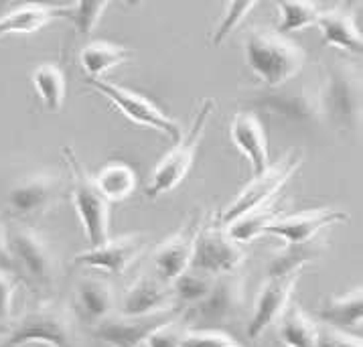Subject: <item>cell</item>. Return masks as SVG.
<instances>
[{
	"label": "cell",
	"instance_id": "14",
	"mask_svg": "<svg viewBox=\"0 0 363 347\" xmlns=\"http://www.w3.org/2000/svg\"><path fill=\"white\" fill-rule=\"evenodd\" d=\"M63 193V177L51 171L35 173L18 181L15 187L9 191L6 202L11 211L16 217L43 216Z\"/></svg>",
	"mask_w": 363,
	"mask_h": 347
},
{
	"label": "cell",
	"instance_id": "4",
	"mask_svg": "<svg viewBox=\"0 0 363 347\" xmlns=\"http://www.w3.org/2000/svg\"><path fill=\"white\" fill-rule=\"evenodd\" d=\"M323 118H331L341 131H357L362 124V73L349 61L331 63L320 86Z\"/></svg>",
	"mask_w": 363,
	"mask_h": 347
},
{
	"label": "cell",
	"instance_id": "17",
	"mask_svg": "<svg viewBox=\"0 0 363 347\" xmlns=\"http://www.w3.org/2000/svg\"><path fill=\"white\" fill-rule=\"evenodd\" d=\"M349 216L345 211L319 207V209H306L301 214L277 217L270 226H266L264 233L277 236L284 244H305L319 236L325 228H331L335 224L347 221Z\"/></svg>",
	"mask_w": 363,
	"mask_h": 347
},
{
	"label": "cell",
	"instance_id": "27",
	"mask_svg": "<svg viewBox=\"0 0 363 347\" xmlns=\"http://www.w3.org/2000/svg\"><path fill=\"white\" fill-rule=\"evenodd\" d=\"M94 183L98 191L106 197V202H124L128 199L134 189H136V173L130 165L122 163V160H112L108 165H104L102 171L94 177Z\"/></svg>",
	"mask_w": 363,
	"mask_h": 347
},
{
	"label": "cell",
	"instance_id": "8",
	"mask_svg": "<svg viewBox=\"0 0 363 347\" xmlns=\"http://www.w3.org/2000/svg\"><path fill=\"white\" fill-rule=\"evenodd\" d=\"M244 260H246L244 244L235 242L230 236L228 228L219 219V214L201 221L195 236V244H193L189 262L191 268L218 276L223 272L240 270Z\"/></svg>",
	"mask_w": 363,
	"mask_h": 347
},
{
	"label": "cell",
	"instance_id": "2",
	"mask_svg": "<svg viewBox=\"0 0 363 347\" xmlns=\"http://www.w3.org/2000/svg\"><path fill=\"white\" fill-rule=\"evenodd\" d=\"M0 347H23L43 343L51 347H73V315L59 301H43L27 309L6 327Z\"/></svg>",
	"mask_w": 363,
	"mask_h": 347
},
{
	"label": "cell",
	"instance_id": "41",
	"mask_svg": "<svg viewBox=\"0 0 363 347\" xmlns=\"http://www.w3.org/2000/svg\"><path fill=\"white\" fill-rule=\"evenodd\" d=\"M2 2H4V0H0V4H2Z\"/></svg>",
	"mask_w": 363,
	"mask_h": 347
},
{
	"label": "cell",
	"instance_id": "32",
	"mask_svg": "<svg viewBox=\"0 0 363 347\" xmlns=\"http://www.w3.org/2000/svg\"><path fill=\"white\" fill-rule=\"evenodd\" d=\"M258 2L260 0H228L225 2V9H223V15L219 18L216 33H213V39H211L213 45L218 47V45L223 43L233 31L246 21Z\"/></svg>",
	"mask_w": 363,
	"mask_h": 347
},
{
	"label": "cell",
	"instance_id": "30",
	"mask_svg": "<svg viewBox=\"0 0 363 347\" xmlns=\"http://www.w3.org/2000/svg\"><path fill=\"white\" fill-rule=\"evenodd\" d=\"M272 2L280 11L277 31L282 35L313 27L323 11L317 0H272Z\"/></svg>",
	"mask_w": 363,
	"mask_h": 347
},
{
	"label": "cell",
	"instance_id": "16",
	"mask_svg": "<svg viewBox=\"0 0 363 347\" xmlns=\"http://www.w3.org/2000/svg\"><path fill=\"white\" fill-rule=\"evenodd\" d=\"M201 221H203V217L199 214H191V217L183 224L181 230L174 231L171 238L162 240L159 246L155 248L152 272L159 276L160 280L171 285L183 270L189 268L195 236H197Z\"/></svg>",
	"mask_w": 363,
	"mask_h": 347
},
{
	"label": "cell",
	"instance_id": "35",
	"mask_svg": "<svg viewBox=\"0 0 363 347\" xmlns=\"http://www.w3.org/2000/svg\"><path fill=\"white\" fill-rule=\"evenodd\" d=\"M183 347H246L230 333L219 329H195L189 327L183 339Z\"/></svg>",
	"mask_w": 363,
	"mask_h": 347
},
{
	"label": "cell",
	"instance_id": "24",
	"mask_svg": "<svg viewBox=\"0 0 363 347\" xmlns=\"http://www.w3.org/2000/svg\"><path fill=\"white\" fill-rule=\"evenodd\" d=\"M362 287L349 290L345 294L327 299L325 303L320 304L319 311H317V317H319L323 325L337 327V329H343V331H349L351 327H359L362 325Z\"/></svg>",
	"mask_w": 363,
	"mask_h": 347
},
{
	"label": "cell",
	"instance_id": "10",
	"mask_svg": "<svg viewBox=\"0 0 363 347\" xmlns=\"http://www.w3.org/2000/svg\"><path fill=\"white\" fill-rule=\"evenodd\" d=\"M86 84L89 87H94L96 92H100L106 100L110 101L114 108H118L134 124L160 132V134L173 138L174 143L183 136V126L174 118L164 114L155 101L148 100L143 94H136L132 89L116 86L112 82H106L104 77L102 79L87 77Z\"/></svg>",
	"mask_w": 363,
	"mask_h": 347
},
{
	"label": "cell",
	"instance_id": "12",
	"mask_svg": "<svg viewBox=\"0 0 363 347\" xmlns=\"http://www.w3.org/2000/svg\"><path fill=\"white\" fill-rule=\"evenodd\" d=\"M183 313V307H173L167 311L150 313V315H110L94 327L89 333L110 347H143L146 337L160 325L169 323L171 319L179 317Z\"/></svg>",
	"mask_w": 363,
	"mask_h": 347
},
{
	"label": "cell",
	"instance_id": "6",
	"mask_svg": "<svg viewBox=\"0 0 363 347\" xmlns=\"http://www.w3.org/2000/svg\"><path fill=\"white\" fill-rule=\"evenodd\" d=\"M246 309V278L240 270L223 272L213 278V285L199 303L187 307L183 319L187 325H203L213 329L232 323Z\"/></svg>",
	"mask_w": 363,
	"mask_h": 347
},
{
	"label": "cell",
	"instance_id": "3",
	"mask_svg": "<svg viewBox=\"0 0 363 347\" xmlns=\"http://www.w3.org/2000/svg\"><path fill=\"white\" fill-rule=\"evenodd\" d=\"M6 248L15 270L35 289L51 290L59 276V258L41 231L30 226L13 224L6 228Z\"/></svg>",
	"mask_w": 363,
	"mask_h": 347
},
{
	"label": "cell",
	"instance_id": "34",
	"mask_svg": "<svg viewBox=\"0 0 363 347\" xmlns=\"http://www.w3.org/2000/svg\"><path fill=\"white\" fill-rule=\"evenodd\" d=\"M187 329H189V325L185 323L183 313H181L179 317L171 319L169 323L160 325L159 329L150 333L146 337L145 347H183Z\"/></svg>",
	"mask_w": 363,
	"mask_h": 347
},
{
	"label": "cell",
	"instance_id": "39",
	"mask_svg": "<svg viewBox=\"0 0 363 347\" xmlns=\"http://www.w3.org/2000/svg\"><path fill=\"white\" fill-rule=\"evenodd\" d=\"M140 2H143V0H126L128 6H136V4H140Z\"/></svg>",
	"mask_w": 363,
	"mask_h": 347
},
{
	"label": "cell",
	"instance_id": "28",
	"mask_svg": "<svg viewBox=\"0 0 363 347\" xmlns=\"http://www.w3.org/2000/svg\"><path fill=\"white\" fill-rule=\"evenodd\" d=\"M325 252V244L311 240L305 244H286L282 250L270 258L266 266V276H284L292 272H303V266L308 262L317 260Z\"/></svg>",
	"mask_w": 363,
	"mask_h": 347
},
{
	"label": "cell",
	"instance_id": "22",
	"mask_svg": "<svg viewBox=\"0 0 363 347\" xmlns=\"http://www.w3.org/2000/svg\"><path fill=\"white\" fill-rule=\"evenodd\" d=\"M323 35V43L345 53L362 55L363 39L347 9H323L315 23Z\"/></svg>",
	"mask_w": 363,
	"mask_h": 347
},
{
	"label": "cell",
	"instance_id": "20",
	"mask_svg": "<svg viewBox=\"0 0 363 347\" xmlns=\"http://www.w3.org/2000/svg\"><path fill=\"white\" fill-rule=\"evenodd\" d=\"M230 138L238 153L252 167V173L258 175L268 167V141L260 118L252 110H244L233 116L230 124Z\"/></svg>",
	"mask_w": 363,
	"mask_h": 347
},
{
	"label": "cell",
	"instance_id": "9",
	"mask_svg": "<svg viewBox=\"0 0 363 347\" xmlns=\"http://www.w3.org/2000/svg\"><path fill=\"white\" fill-rule=\"evenodd\" d=\"M301 165H303V153L291 150L286 157H282L278 163L268 165L262 173L254 175V179L219 214L221 224L230 226L233 219L246 216L247 211L258 209V207L266 205V203L274 202L278 197V193L291 181V177L298 171Z\"/></svg>",
	"mask_w": 363,
	"mask_h": 347
},
{
	"label": "cell",
	"instance_id": "5",
	"mask_svg": "<svg viewBox=\"0 0 363 347\" xmlns=\"http://www.w3.org/2000/svg\"><path fill=\"white\" fill-rule=\"evenodd\" d=\"M213 108H216V101L211 98L203 100L199 112L193 118L189 131L183 132V136L174 143L173 150L155 167V171L150 175V181L146 185V197L148 199H157L160 195L177 189L183 183V179L189 175L195 155H197V146L203 141L205 124L213 112Z\"/></svg>",
	"mask_w": 363,
	"mask_h": 347
},
{
	"label": "cell",
	"instance_id": "18",
	"mask_svg": "<svg viewBox=\"0 0 363 347\" xmlns=\"http://www.w3.org/2000/svg\"><path fill=\"white\" fill-rule=\"evenodd\" d=\"M173 307L181 304L174 301L171 285L160 280L155 272L136 276L118 299V309L122 315H150Z\"/></svg>",
	"mask_w": 363,
	"mask_h": 347
},
{
	"label": "cell",
	"instance_id": "26",
	"mask_svg": "<svg viewBox=\"0 0 363 347\" xmlns=\"http://www.w3.org/2000/svg\"><path fill=\"white\" fill-rule=\"evenodd\" d=\"M30 82L45 110L53 114L61 112L65 104V96H67V82H65L63 70L55 63H41L39 67H35Z\"/></svg>",
	"mask_w": 363,
	"mask_h": 347
},
{
	"label": "cell",
	"instance_id": "23",
	"mask_svg": "<svg viewBox=\"0 0 363 347\" xmlns=\"http://www.w3.org/2000/svg\"><path fill=\"white\" fill-rule=\"evenodd\" d=\"M277 333L284 347H317L319 323L308 317L298 304L289 303L278 317Z\"/></svg>",
	"mask_w": 363,
	"mask_h": 347
},
{
	"label": "cell",
	"instance_id": "7",
	"mask_svg": "<svg viewBox=\"0 0 363 347\" xmlns=\"http://www.w3.org/2000/svg\"><path fill=\"white\" fill-rule=\"evenodd\" d=\"M63 157L72 171V197L82 228L86 231L89 246H98L108 238L110 230V207L98 191L94 177L87 173L72 146H63Z\"/></svg>",
	"mask_w": 363,
	"mask_h": 347
},
{
	"label": "cell",
	"instance_id": "19",
	"mask_svg": "<svg viewBox=\"0 0 363 347\" xmlns=\"http://www.w3.org/2000/svg\"><path fill=\"white\" fill-rule=\"evenodd\" d=\"M118 309L116 290L108 278L98 275L84 276L73 290V313L87 327H94Z\"/></svg>",
	"mask_w": 363,
	"mask_h": 347
},
{
	"label": "cell",
	"instance_id": "37",
	"mask_svg": "<svg viewBox=\"0 0 363 347\" xmlns=\"http://www.w3.org/2000/svg\"><path fill=\"white\" fill-rule=\"evenodd\" d=\"M16 287H18V278L15 272L0 266V323L11 317Z\"/></svg>",
	"mask_w": 363,
	"mask_h": 347
},
{
	"label": "cell",
	"instance_id": "11",
	"mask_svg": "<svg viewBox=\"0 0 363 347\" xmlns=\"http://www.w3.org/2000/svg\"><path fill=\"white\" fill-rule=\"evenodd\" d=\"M252 108H258L270 114L282 116L292 122H313L323 118V101H320V86H284L264 87L250 98Z\"/></svg>",
	"mask_w": 363,
	"mask_h": 347
},
{
	"label": "cell",
	"instance_id": "25",
	"mask_svg": "<svg viewBox=\"0 0 363 347\" xmlns=\"http://www.w3.org/2000/svg\"><path fill=\"white\" fill-rule=\"evenodd\" d=\"M132 59V51L122 45L110 43V41H89L79 51V63L87 73V77L102 79L110 70H114L122 63H128Z\"/></svg>",
	"mask_w": 363,
	"mask_h": 347
},
{
	"label": "cell",
	"instance_id": "13",
	"mask_svg": "<svg viewBox=\"0 0 363 347\" xmlns=\"http://www.w3.org/2000/svg\"><path fill=\"white\" fill-rule=\"evenodd\" d=\"M146 244H148V238L140 231L124 233L118 238H106L102 244L91 246L86 252H79L73 258V264L86 266V268H98L108 275L120 276L143 256Z\"/></svg>",
	"mask_w": 363,
	"mask_h": 347
},
{
	"label": "cell",
	"instance_id": "38",
	"mask_svg": "<svg viewBox=\"0 0 363 347\" xmlns=\"http://www.w3.org/2000/svg\"><path fill=\"white\" fill-rule=\"evenodd\" d=\"M0 266L15 272V266H13L11 254H9V248H6V226H4L2 221H0Z\"/></svg>",
	"mask_w": 363,
	"mask_h": 347
},
{
	"label": "cell",
	"instance_id": "21",
	"mask_svg": "<svg viewBox=\"0 0 363 347\" xmlns=\"http://www.w3.org/2000/svg\"><path fill=\"white\" fill-rule=\"evenodd\" d=\"M72 15L69 4H47V2H25L0 16V39L6 35H30L43 29L51 21L67 18Z\"/></svg>",
	"mask_w": 363,
	"mask_h": 347
},
{
	"label": "cell",
	"instance_id": "36",
	"mask_svg": "<svg viewBox=\"0 0 363 347\" xmlns=\"http://www.w3.org/2000/svg\"><path fill=\"white\" fill-rule=\"evenodd\" d=\"M317 347H363V343L359 335H351L349 331L329 325H319Z\"/></svg>",
	"mask_w": 363,
	"mask_h": 347
},
{
	"label": "cell",
	"instance_id": "31",
	"mask_svg": "<svg viewBox=\"0 0 363 347\" xmlns=\"http://www.w3.org/2000/svg\"><path fill=\"white\" fill-rule=\"evenodd\" d=\"M213 278H216L213 275L203 272V270H197V268H191V266L187 270H183L171 282V289H173L177 304L191 307V304L199 303L205 294L209 292V289H211Z\"/></svg>",
	"mask_w": 363,
	"mask_h": 347
},
{
	"label": "cell",
	"instance_id": "1",
	"mask_svg": "<svg viewBox=\"0 0 363 347\" xmlns=\"http://www.w3.org/2000/svg\"><path fill=\"white\" fill-rule=\"evenodd\" d=\"M244 57L250 72L264 87H278L303 72L306 53L286 35L256 27L247 31L244 39Z\"/></svg>",
	"mask_w": 363,
	"mask_h": 347
},
{
	"label": "cell",
	"instance_id": "40",
	"mask_svg": "<svg viewBox=\"0 0 363 347\" xmlns=\"http://www.w3.org/2000/svg\"><path fill=\"white\" fill-rule=\"evenodd\" d=\"M6 331V325H2V323H0V333H4Z\"/></svg>",
	"mask_w": 363,
	"mask_h": 347
},
{
	"label": "cell",
	"instance_id": "15",
	"mask_svg": "<svg viewBox=\"0 0 363 347\" xmlns=\"http://www.w3.org/2000/svg\"><path fill=\"white\" fill-rule=\"evenodd\" d=\"M301 272H292L284 276H268L266 282L262 285L260 292L256 297L254 311L247 323V339H258L262 333L266 331L270 325H274L278 317L284 313L292 299L294 287L298 282Z\"/></svg>",
	"mask_w": 363,
	"mask_h": 347
},
{
	"label": "cell",
	"instance_id": "33",
	"mask_svg": "<svg viewBox=\"0 0 363 347\" xmlns=\"http://www.w3.org/2000/svg\"><path fill=\"white\" fill-rule=\"evenodd\" d=\"M110 2L112 0H75V4H72L69 21L73 23L77 35H82V37L91 35Z\"/></svg>",
	"mask_w": 363,
	"mask_h": 347
},
{
	"label": "cell",
	"instance_id": "29",
	"mask_svg": "<svg viewBox=\"0 0 363 347\" xmlns=\"http://www.w3.org/2000/svg\"><path fill=\"white\" fill-rule=\"evenodd\" d=\"M280 216H284V207H280L278 199H274V202L266 203V205H262L258 209L247 211L246 216L233 219L232 224L225 226V228H228L230 236H232L235 242L247 244V242H252V240L264 236L266 226H270Z\"/></svg>",
	"mask_w": 363,
	"mask_h": 347
}]
</instances>
